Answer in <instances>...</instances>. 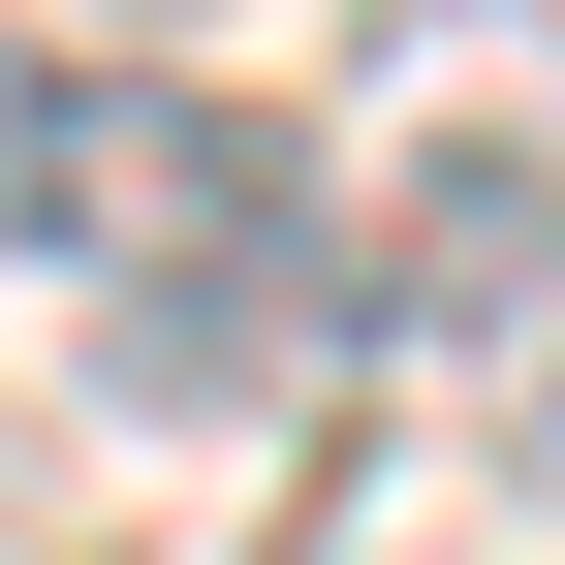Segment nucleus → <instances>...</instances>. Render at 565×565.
Instances as JSON below:
<instances>
[{"mask_svg": "<svg viewBox=\"0 0 565 565\" xmlns=\"http://www.w3.org/2000/svg\"><path fill=\"white\" fill-rule=\"evenodd\" d=\"M0 252L95 282V315H189V282H282L315 252V158L189 63H95V32H0Z\"/></svg>", "mask_w": 565, "mask_h": 565, "instance_id": "nucleus-1", "label": "nucleus"}]
</instances>
